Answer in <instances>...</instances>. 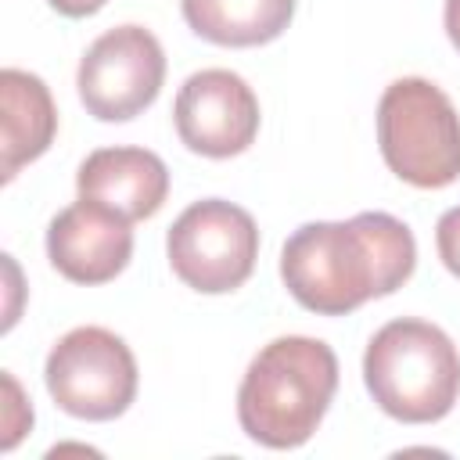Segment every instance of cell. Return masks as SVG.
Returning <instances> with one entry per match:
<instances>
[{"instance_id":"6da1fadb","label":"cell","mask_w":460,"mask_h":460,"mask_svg":"<svg viewBox=\"0 0 460 460\" xmlns=\"http://www.w3.org/2000/svg\"><path fill=\"white\" fill-rule=\"evenodd\" d=\"M417 241L388 212H359L345 223H302L280 248L288 295L316 316H345L385 298L413 277Z\"/></svg>"},{"instance_id":"7a4b0ae2","label":"cell","mask_w":460,"mask_h":460,"mask_svg":"<svg viewBox=\"0 0 460 460\" xmlns=\"http://www.w3.org/2000/svg\"><path fill=\"white\" fill-rule=\"evenodd\" d=\"M338 392V356L305 334L273 338L248 363L237 388L241 431L266 449L305 446Z\"/></svg>"},{"instance_id":"3957f363","label":"cell","mask_w":460,"mask_h":460,"mask_svg":"<svg viewBox=\"0 0 460 460\" xmlns=\"http://www.w3.org/2000/svg\"><path fill=\"white\" fill-rule=\"evenodd\" d=\"M363 381L388 417L435 424L460 399V349L428 320H388L367 341Z\"/></svg>"},{"instance_id":"277c9868","label":"cell","mask_w":460,"mask_h":460,"mask_svg":"<svg viewBox=\"0 0 460 460\" xmlns=\"http://www.w3.org/2000/svg\"><path fill=\"white\" fill-rule=\"evenodd\" d=\"M377 147L410 187L438 190L460 180V115L442 86L402 75L377 101Z\"/></svg>"},{"instance_id":"5b68a950","label":"cell","mask_w":460,"mask_h":460,"mask_svg":"<svg viewBox=\"0 0 460 460\" xmlns=\"http://www.w3.org/2000/svg\"><path fill=\"white\" fill-rule=\"evenodd\" d=\"M43 381L50 399L79 420H115L137 399V359L108 327H72L47 352Z\"/></svg>"},{"instance_id":"8992f818","label":"cell","mask_w":460,"mask_h":460,"mask_svg":"<svg viewBox=\"0 0 460 460\" xmlns=\"http://www.w3.org/2000/svg\"><path fill=\"white\" fill-rule=\"evenodd\" d=\"M165 255L187 288L201 295H226L237 291L255 270L259 226L248 208L205 198L176 216L165 234Z\"/></svg>"},{"instance_id":"52a82bcc","label":"cell","mask_w":460,"mask_h":460,"mask_svg":"<svg viewBox=\"0 0 460 460\" xmlns=\"http://www.w3.org/2000/svg\"><path fill=\"white\" fill-rule=\"evenodd\" d=\"M165 83V50L144 25H115L101 32L75 72L83 108L101 122H129L155 104Z\"/></svg>"},{"instance_id":"ba28073f","label":"cell","mask_w":460,"mask_h":460,"mask_svg":"<svg viewBox=\"0 0 460 460\" xmlns=\"http://www.w3.org/2000/svg\"><path fill=\"white\" fill-rule=\"evenodd\" d=\"M259 97L230 68H201L183 79L172 126L187 151L205 158H234L259 137Z\"/></svg>"},{"instance_id":"9c48e42d","label":"cell","mask_w":460,"mask_h":460,"mask_svg":"<svg viewBox=\"0 0 460 460\" xmlns=\"http://www.w3.org/2000/svg\"><path fill=\"white\" fill-rule=\"evenodd\" d=\"M47 259L72 284H108L133 259V230L122 216L79 198L50 219Z\"/></svg>"},{"instance_id":"30bf717a","label":"cell","mask_w":460,"mask_h":460,"mask_svg":"<svg viewBox=\"0 0 460 460\" xmlns=\"http://www.w3.org/2000/svg\"><path fill=\"white\" fill-rule=\"evenodd\" d=\"M79 198L122 216L126 223L151 219L169 198V169L147 147H97L75 172Z\"/></svg>"},{"instance_id":"8fae6325","label":"cell","mask_w":460,"mask_h":460,"mask_svg":"<svg viewBox=\"0 0 460 460\" xmlns=\"http://www.w3.org/2000/svg\"><path fill=\"white\" fill-rule=\"evenodd\" d=\"M0 180H14L22 165L36 162L58 133V108L47 83L25 68L0 72Z\"/></svg>"},{"instance_id":"7c38bea8","label":"cell","mask_w":460,"mask_h":460,"mask_svg":"<svg viewBox=\"0 0 460 460\" xmlns=\"http://www.w3.org/2000/svg\"><path fill=\"white\" fill-rule=\"evenodd\" d=\"M194 36L216 47L273 43L295 18V0H180Z\"/></svg>"},{"instance_id":"4fadbf2b","label":"cell","mask_w":460,"mask_h":460,"mask_svg":"<svg viewBox=\"0 0 460 460\" xmlns=\"http://www.w3.org/2000/svg\"><path fill=\"white\" fill-rule=\"evenodd\" d=\"M0 381H4V438H0V449L11 453L18 446V438L32 428V406L25 402V395H22V388H18L11 370H4Z\"/></svg>"},{"instance_id":"5bb4252c","label":"cell","mask_w":460,"mask_h":460,"mask_svg":"<svg viewBox=\"0 0 460 460\" xmlns=\"http://www.w3.org/2000/svg\"><path fill=\"white\" fill-rule=\"evenodd\" d=\"M435 248H438L442 266L460 280V205H453V208H446V212L438 216Z\"/></svg>"},{"instance_id":"9a60e30c","label":"cell","mask_w":460,"mask_h":460,"mask_svg":"<svg viewBox=\"0 0 460 460\" xmlns=\"http://www.w3.org/2000/svg\"><path fill=\"white\" fill-rule=\"evenodd\" d=\"M58 14H65V18H90V14H97L108 0H47Z\"/></svg>"},{"instance_id":"2e32d148","label":"cell","mask_w":460,"mask_h":460,"mask_svg":"<svg viewBox=\"0 0 460 460\" xmlns=\"http://www.w3.org/2000/svg\"><path fill=\"white\" fill-rule=\"evenodd\" d=\"M442 25H446V36H449V43L460 50V0H446V11H442Z\"/></svg>"}]
</instances>
